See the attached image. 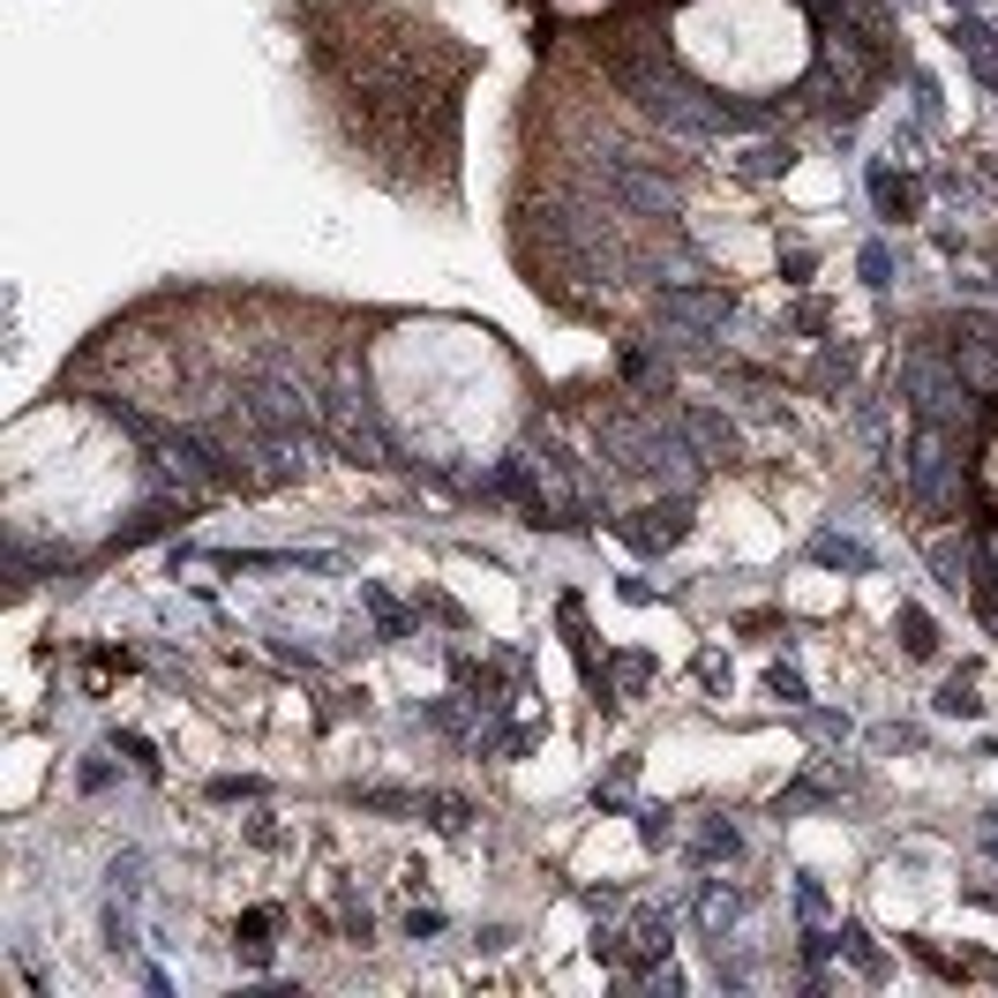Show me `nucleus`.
<instances>
[{"mask_svg":"<svg viewBox=\"0 0 998 998\" xmlns=\"http://www.w3.org/2000/svg\"><path fill=\"white\" fill-rule=\"evenodd\" d=\"M668 38L721 98H781L811 68V23L796 0H683Z\"/></svg>","mask_w":998,"mask_h":998,"instance_id":"1","label":"nucleus"},{"mask_svg":"<svg viewBox=\"0 0 998 998\" xmlns=\"http://www.w3.org/2000/svg\"><path fill=\"white\" fill-rule=\"evenodd\" d=\"M976 526H998V428L976 443Z\"/></svg>","mask_w":998,"mask_h":998,"instance_id":"2","label":"nucleus"},{"mask_svg":"<svg viewBox=\"0 0 998 998\" xmlns=\"http://www.w3.org/2000/svg\"><path fill=\"white\" fill-rule=\"evenodd\" d=\"M548 8H563V15H594V8H608V0H548Z\"/></svg>","mask_w":998,"mask_h":998,"instance_id":"3","label":"nucleus"}]
</instances>
